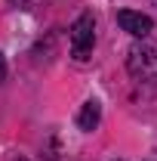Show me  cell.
Returning a JSON list of instances; mask_svg holds the SVG:
<instances>
[{"mask_svg":"<svg viewBox=\"0 0 157 161\" xmlns=\"http://www.w3.org/2000/svg\"><path fill=\"white\" fill-rule=\"evenodd\" d=\"M126 71L142 84V80H157V43L154 40H139L126 53Z\"/></svg>","mask_w":157,"mask_h":161,"instance_id":"1","label":"cell"},{"mask_svg":"<svg viewBox=\"0 0 157 161\" xmlns=\"http://www.w3.org/2000/svg\"><path fill=\"white\" fill-rule=\"evenodd\" d=\"M6 3H9V6H28L31 0H6Z\"/></svg>","mask_w":157,"mask_h":161,"instance_id":"6","label":"cell"},{"mask_svg":"<svg viewBox=\"0 0 157 161\" xmlns=\"http://www.w3.org/2000/svg\"><path fill=\"white\" fill-rule=\"evenodd\" d=\"M117 25L126 31V34H133V37L145 40L148 34H151V28H154V19H151V16H145V13L120 9V13H117Z\"/></svg>","mask_w":157,"mask_h":161,"instance_id":"3","label":"cell"},{"mask_svg":"<svg viewBox=\"0 0 157 161\" xmlns=\"http://www.w3.org/2000/svg\"><path fill=\"white\" fill-rule=\"evenodd\" d=\"M99 121H102V105H99V99H86L80 105V112H77V127L83 133H93L99 127Z\"/></svg>","mask_w":157,"mask_h":161,"instance_id":"4","label":"cell"},{"mask_svg":"<svg viewBox=\"0 0 157 161\" xmlns=\"http://www.w3.org/2000/svg\"><path fill=\"white\" fill-rule=\"evenodd\" d=\"M71 56L77 62H86L93 56V47H96V19L93 13H80L74 25H71Z\"/></svg>","mask_w":157,"mask_h":161,"instance_id":"2","label":"cell"},{"mask_svg":"<svg viewBox=\"0 0 157 161\" xmlns=\"http://www.w3.org/2000/svg\"><path fill=\"white\" fill-rule=\"evenodd\" d=\"M6 78V59H3V53H0V80Z\"/></svg>","mask_w":157,"mask_h":161,"instance_id":"5","label":"cell"}]
</instances>
